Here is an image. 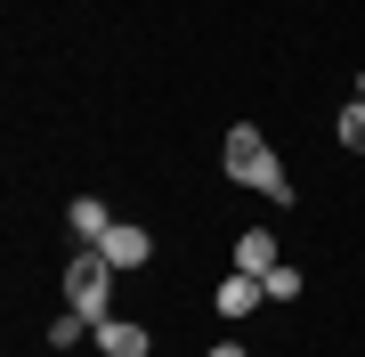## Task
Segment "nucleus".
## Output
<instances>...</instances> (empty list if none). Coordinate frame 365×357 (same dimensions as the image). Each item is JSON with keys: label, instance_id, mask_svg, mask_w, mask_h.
<instances>
[{"label": "nucleus", "instance_id": "7ed1b4c3", "mask_svg": "<svg viewBox=\"0 0 365 357\" xmlns=\"http://www.w3.org/2000/svg\"><path fill=\"white\" fill-rule=\"evenodd\" d=\"M90 341H98V357H146V349H155V333H146L138 317H98Z\"/></svg>", "mask_w": 365, "mask_h": 357}, {"label": "nucleus", "instance_id": "1a4fd4ad", "mask_svg": "<svg viewBox=\"0 0 365 357\" xmlns=\"http://www.w3.org/2000/svg\"><path fill=\"white\" fill-rule=\"evenodd\" d=\"M260 284H268V309H276V301H300V284H309V276H300V268H284V260H276V268H268Z\"/></svg>", "mask_w": 365, "mask_h": 357}, {"label": "nucleus", "instance_id": "6e6552de", "mask_svg": "<svg viewBox=\"0 0 365 357\" xmlns=\"http://www.w3.org/2000/svg\"><path fill=\"white\" fill-rule=\"evenodd\" d=\"M81 333H98V317H81V309H66V317H49V349H73Z\"/></svg>", "mask_w": 365, "mask_h": 357}, {"label": "nucleus", "instance_id": "f257e3e1", "mask_svg": "<svg viewBox=\"0 0 365 357\" xmlns=\"http://www.w3.org/2000/svg\"><path fill=\"white\" fill-rule=\"evenodd\" d=\"M220 162H227V179H235V187L292 203V179H284V162H276V146L260 138V122H235V130H227V146H220Z\"/></svg>", "mask_w": 365, "mask_h": 357}, {"label": "nucleus", "instance_id": "20e7f679", "mask_svg": "<svg viewBox=\"0 0 365 357\" xmlns=\"http://www.w3.org/2000/svg\"><path fill=\"white\" fill-rule=\"evenodd\" d=\"M98 252H106L114 268H146V260H155V236H146V227H130V219H114Z\"/></svg>", "mask_w": 365, "mask_h": 357}, {"label": "nucleus", "instance_id": "0eeeda50", "mask_svg": "<svg viewBox=\"0 0 365 357\" xmlns=\"http://www.w3.org/2000/svg\"><path fill=\"white\" fill-rule=\"evenodd\" d=\"M235 268H244V276H268L276 268V236L268 227H244V236H235Z\"/></svg>", "mask_w": 365, "mask_h": 357}, {"label": "nucleus", "instance_id": "39448f33", "mask_svg": "<svg viewBox=\"0 0 365 357\" xmlns=\"http://www.w3.org/2000/svg\"><path fill=\"white\" fill-rule=\"evenodd\" d=\"M252 309H268V284L244 276V268H227V284H220V317H252Z\"/></svg>", "mask_w": 365, "mask_h": 357}, {"label": "nucleus", "instance_id": "f8f14e48", "mask_svg": "<svg viewBox=\"0 0 365 357\" xmlns=\"http://www.w3.org/2000/svg\"><path fill=\"white\" fill-rule=\"evenodd\" d=\"M357 98H365V73H357Z\"/></svg>", "mask_w": 365, "mask_h": 357}, {"label": "nucleus", "instance_id": "9b49d317", "mask_svg": "<svg viewBox=\"0 0 365 357\" xmlns=\"http://www.w3.org/2000/svg\"><path fill=\"white\" fill-rule=\"evenodd\" d=\"M211 357H244V349H235V341H220V349H211Z\"/></svg>", "mask_w": 365, "mask_h": 357}, {"label": "nucleus", "instance_id": "423d86ee", "mask_svg": "<svg viewBox=\"0 0 365 357\" xmlns=\"http://www.w3.org/2000/svg\"><path fill=\"white\" fill-rule=\"evenodd\" d=\"M66 227L81 244H106V227H114V212H106V195H73V212H66Z\"/></svg>", "mask_w": 365, "mask_h": 357}, {"label": "nucleus", "instance_id": "9d476101", "mask_svg": "<svg viewBox=\"0 0 365 357\" xmlns=\"http://www.w3.org/2000/svg\"><path fill=\"white\" fill-rule=\"evenodd\" d=\"M341 146H349V155H365V98H349V106H341Z\"/></svg>", "mask_w": 365, "mask_h": 357}, {"label": "nucleus", "instance_id": "f03ea898", "mask_svg": "<svg viewBox=\"0 0 365 357\" xmlns=\"http://www.w3.org/2000/svg\"><path fill=\"white\" fill-rule=\"evenodd\" d=\"M114 276H122V268L106 260L98 244H81L73 268H66V309H81V317H114Z\"/></svg>", "mask_w": 365, "mask_h": 357}]
</instances>
